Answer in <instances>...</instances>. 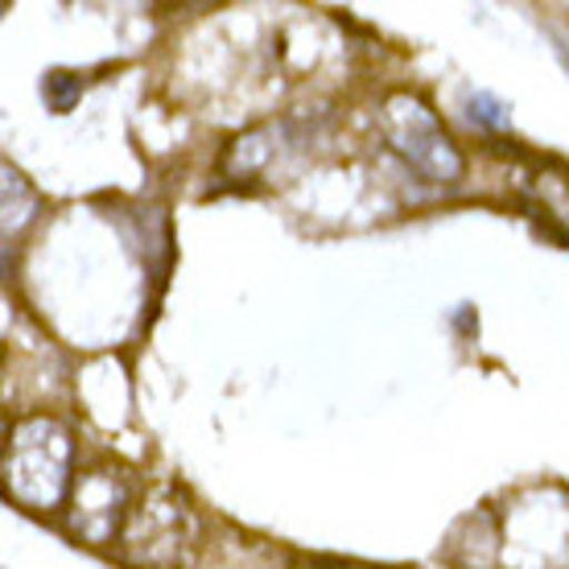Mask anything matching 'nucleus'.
Returning a JSON list of instances; mask_svg holds the SVG:
<instances>
[{
    "label": "nucleus",
    "instance_id": "f257e3e1",
    "mask_svg": "<svg viewBox=\"0 0 569 569\" xmlns=\"http://www.w3.org/2000/svg\"><path fill=\"white\" fill-rule=\"evenodd\" d=\"M71 429L54 417H26L4 438V496L21 508L50 512L71 491Z\"/></svg>",
    "mask_w": 569,
    "mask_h": 569
},
{
    "label": "nucleus",
    "instance_id": "423d86ee",
    "mask_svg": "<svg viewBox=\"0 0 569 569\" xmlns=\"http://www.w3.org/2000/svg\"><path fill=\"white\" fill-rule=\"evenodd\" d=\"M42 96H46V108L50 112H71L74 103H79V96H83V83H79V74L71 71H50L42 79Z\"/></svg>",
    "mask_w": 569,
    "mask_h": 569
},
{
    "label": "nucleus",
    "instance_id": "f03ea898",
    "mask_svg": "<svg viewBox=\"0 0 569 569\" xmlns=\"http://www.w3.org/2000/svg\"><path fill=\"white\" fill-rule=\"evenodd\" d=\"M380 132H385L388 149L400 161H409V170H417L426 182L455 186L467 173V157L458 153V144L441 129L433 108L409 91H392L380 103Z\"/></svg>",
    "mask_w": 569,
    "mask_h": 569
},
{
    "label": "nucleus",
    "instance_id": "7ed1b4c3",
    "mask_svg": "<svg viewBox=\"0 0 569 569\" xmlns=\"http://www.w3.org/2000/svg\"><path fill=\"white\" fill-rule=\"evenodd\" d=\"M120 549L141 569H182L194 549V516L173 491H149L137 499L129 525L120 532Z\"/></svg>",
    "mask_w": 569,
    "mask_h": 569
},
{
    "label": "nucleus",
    "instance_id": "20e7f679",
    "mask_svg": "<svg viewBox=\"0 0 569 569\" xmlns=\"http://www.w3.org/2000/svg\"><path fill=\"white\" fill-rule=\"evenodd\" d=\"M129 512L132 487L120 470L96 467L71 487V528L87 545L120 541V532L129 525Z\"/></svg>",
    "mask_w": 569,
    "mask_h": 569
},
{
    "label": "nucleus",
    "instance_id": "39448f33",
    "mask_svg": "<svg viewBox=\"0 0 569 569\" xmlns=\"http://www.w3.org/2000/svg\"><path fill=\"white\" fill-rule=\"evenodd\" d=\"M528 207L541 214L545 228L569 243V173L537 170L528 178Z\"/></svg>",
    "mask_w": 569,
    "mask_h": 569
},
{
    "label": "nucleus",
    "instance_id": "0eeeda50",
    "mask_svg": "<svg viewBox=\"0 0 569 569\" xmlns=\"http://www.w3.org/2000/svg\"><path fill=\"white\" fill-rule=\"evenodd\" d=\"M470 116H475L479 124H487V129H503V124H508V108H503L496 96H487V91L470 96Z\"/></svg>",
    "mask_w": 569,
    "mask_h": 569
},
{
    "label": "nucleus",
    "instance_id": "6e6552de",
    "mask_svg": "<svg viewBox=\"0 0 569 569\" xmlns=\"http://www.w3.org/2000/svg\"><path fill=\"white\" fill-rule=\"evenodd\" d=\"M335 569H363V566H335Z\"/></svg>",
    "mask_w": 569,
    "mask_h": 569
}]
</instances>
